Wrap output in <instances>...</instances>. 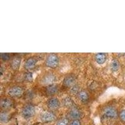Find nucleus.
Instances as JSON below:
<instances>
[{
  "label": "nucleus",
  "instance_id": "obj_1",
  "mask_svg": "<svg viewBox=\"0 0 125 125\" xmlns=\"http://www.w3.org/2000/svg\"><path fill=\"white\" fill-rule=\"evenodd\" d=\"M59 57L54 53L48 55L45 60V65L50 68H55L59 64Z\"/></svg>",
  "mask_w": 125,
  "mask_h": 125
},
{
  "label": "nucleus",
  "instance_id": "obj_2",
  "mask_svg": "<svg viewBox=\"0 0 125 125\" xmlns=\"http://www.w3.org/2000/svg\"><path fill=\"white\" fill-rule=\"evenodd\" d=\"M36 109L35 108L32 104H26L24 106L22 109L21 115L24 119H28L32 118L35 115Z\"/></svg>",
  "mask_w": 125,
  "mask_h": 125
},
{
  "label": "nucleus",
  "instance_id": "obj_3",
  "mask_svg": "<svg viewBox=\"0 0 125 125\" xmlns=\"http://www.w3.org/2000/svg\"><path fill=\"white\" fill-rule=\"evenodd\" d=\"M56 118V116L55 115V114L51 111L44 112L40 117L41 121L43 123H45L52 122V121L55 120Z\"/></svg>",
  "mask_w": 125,
  "mask_h": 125
},
{
  "label": "nucleus",
  "instance_id": "obj_4",
  "mask_svg": "<svg viewBox=\"0 0 125 125\" xmlns=\"http://www.w3.org/2000/svg\"><path fill=\"white\" fill-rule=\"evenodd\" d=\"M103 115L105 117L111 119H115L118 117V113L114 107L107 106L103 109Z\"/></svg>",
  "mask_w": 125,
  "mask_h": 125
},
{
  "label": "nucleus",
  "instance_id": "obj_5",
  "mask_svg": "<svg viewBox=\"0 0 125 125\" xmlns=\"http://www.w3.org/2000/svg\"><path fill=\"white\" fill-rule=\"evenodd\" d=\"M23 90L21 87L18 86H14L10 88L8 91V94L11 97L14 98H18L20 97L23 94Z\"/></svg>",
  "mask_w": 125,
  "mask_h": 125
},
{
  "label": "nucleus",
  "instance_id": "obj_6",
  "mask_svg": "<svg viewBox=\"0 0 125 125\" xmlns=\"http://www.w3.org/2000/svg\"><path fill=\"white\" fill-rule=\"evenodd\" d=\"M60 106V102L57 98H51L47 101V106L51 110H56Z\"/></svg>",
  "mask_w": 125,
  "mask_h": 125
},
{
  "label": "nucleus",
  "instance_id": "obj_7",
  "mask_svg": "<svg viewBox=\"0 0 125 125\" xmlns=\"http://www.w3.org/2000/svg\"><path fill=\"white\" fill-rule=\"evenodd\" d=\"M56 81V76L52 73L46 74L41 79V83L44 84L51 85Z\"/></svg>",
  "mask_w": 125,
  "mask_h": 125
},
{
  "label": "nucleus",
  "instance_id": "obj_8",
  "mask_svg": "<svg viewBox=\"0 0 125 125\" xmlns=\"http://www.w3.org/2000/svg\"><path fill=\"white\" fill-rule=\"evenodd\" d=\"M69 116L73 120L79 119L81 117V112L77 108H72L70 109Z\"/></svg>",
  "mask_w": 125,
  "mask_h": 125
},
{
  "label": "nucleus",
  "instance_id": "obj_9",
  "mask_svg": "<svg viewBox=\"0 0 125 125\" xmlns=\"http://www.w3.org/2000/svg\"><path fill=\"white\" fill-rule=\"evenodd\" d=\"M36 62H37L36 59L34 58H29L26 60L24 62V68L26 70H31L35 66Z\"/></svg>",
  "mask_w": 125,
  "mask_h": 125
},
{
  "label": "nucleus",
  "instance_id": "obj_10",
  "mask_svg": "<svg viewBox=\"0 0 125 125\" xmlns=\"http://www.w3.org/2000/svg\"><path fill=\"white\" fill-rule=\"evenodd\" d=\"M95 61L99 64H103L106 61L107 54L104 53H99L95 54Z\"/></svg>",
  "mask_w": 125,
  "mask_h": 125
},
{
  "label": "nucleus",
  "instance_id": "obj_11",
  "mask_svg": "<svg viewBox=\"0 0 125 125\" xmlns=\"http://www.w3.org/2000/svg\"><path fill=\"white\" fill-rule=\"evenodd\" d=\"M75 82V77L73 75H68L63 80V84L67 87H71Z\"/></svg>",
  "mask_w": 125,
  "mask_h": 125
},
{
  "label": "nucleus",
  "instance_id": "obj_12",
  "mask_svg": "<svg viewBox=\"0 0 125 125\" xmlns=\"http://www.w3.org/2000/svg\"><path fill=\"white\" fill-rule=\"evenodd\" d=\"M12 104H13V103H12L11 100H10V99H8V98H4L1 101L0 103V105L3 109H8V108H10L11 107Z\"/></svg>",
  "mask_w": 125,
  "mask_h": 125
},
{
  "label": "nucleus",
  "instance_id": "obj_13",
  "mask_svg": "<svg viewBox=\"0 0 125 125\" xmlns=\"http://www.w3.org/2000/svg\"><path fill=\"white\" fill-rule=\"evenodd\" d=\"M46 93L49 95H53L58 91V87L56 84H51L46 88Z\"/></svg>",
  "mask_w": 125,
  "mask_h": 125
},
{
  "label": "nucleus",
  "instance_id": "obj_14",
  "mask_svg": "<svg viewBox=\"0 0 125 125\" xmlns=\"http://www.w3.org/2000/svg\"><path fill=\"white\" fill-rule=\"evenodd\" d=\"M78 98L81 101L86 102V101H88V98H89V95H88V93L86 91L82 90V91L78 92Z\"/></svg>",
  "mask_w": 125,
  "mask_h": 125
},
{
  "label": "nucleus",
  "instance_id": "obj_15",
  "mask_svg": "<svg viewBox=\"0 0 125 125\" xmlns=\"http://www.w3.org/2000/svg\"><path fill=\"white\" fill-rule=\"evenodd\" d=\"M10 120V115L6 111H3L0 114V121L3 123H8Z\"/></svg>",
  "mask_w": 125,
  "mask_h": 125
},
{
  "label": "nucleus",
  "instance_id": "obj_16",
  "mask_svg": "<svg viewBox=\"0 0 125 125\" xmlns=\"http://www.w3.org/2000/svg\"><path fill=\"white\" fill-rule=\"evenodd\" d=\"M20 64H21V59L14 58L11 63V66L13 70H16L19 68Z\"/></svg>",
  "mask_w": 125,
  "mask_h": 125
},
{
  "label": "nucleus",
  "instance_id": "obj_17",
  "mask_svg": "<svg viewBox=\"0 0 125 125\" xmlns=\"http://www.w3.org/2000/svg\"><path fill=\"white\" fill-rule=\"evenodd\" d=\"M119 66H120V64H119V62L118 60H117L116 59H114L111 61V70L113 71H117L119 68Z\"/></svg>",
  "mask_w": 125,
  "mask_h": 125
},
{
  "label": "nucleus",
  "instance_id": "obj_18",
  "mask_svg": "<svg viewBox=\"0 0 125 125\" xmlns=\"http://www.w3.org/2000/svg\"><path fill=\"white\" fill-rule=\"evenodd\" d=\"M70 123L69 119L68 118H62V119H60L58 122L56 123V125H70Z\"/></svg>",
  "mask_w": 125,
  "mask_h": 125
},
{
  "label": "nucleus",
  "instance_id": "obj_19",
  "mask_svg": "<svg viewBox=\"0 0 125 125\" xmlns=\"http://www.w3.org/2000/svg\"><path fill=\"white\" fill-rule=\"evenodd\" d=\"M63 103H64V105L68 107H71V106L73 105V101L71 100V98L67 97L64 100V101H63Z\"/></svg>",
  "mask_w": 125,
  "mask_h": 125
},
{
  "label": "nucleus",
  "instance_id": "obj_20",
  "mask_svg": "<svg viewBox=\"0 0 125 125\" xmlns=\"http://www.w3.org/2000/svg\"><path fill=\"white\" fill-rule=\"evenodd\" d=\"M33 78V73H32L31 72H28L25 74V80H26V81H32Z\"/></svg>",
  "mask_w": 125,
  "mask_h": 125
},
{
  "label": "nucleus",
  "instance_id": "obj_21",
  "mask_svg": "<svg viewBox=\"0 0 125 125\" xmlns=\"http://www.w3.org/2000/svg\"><path fill=\"white\" fill-rule=\"evenodd\" d=\"M1 58L3 61H7L10 59V56L8 53H1Z\"/></svg>",
  "mask_w": 125,
  "mask_h": 125
},
{
  "label": "nucleus",
  "instance_id": "obj_22",
  "mask_svg": "<svg viewBox=\"0 0 125 125\" xmlns=\"http://www.w3.org/2000/svg\"><path fill=\"white\" fill-rule=\"evenodd\" d=\"M119 118L121 121L125 122V109H123L121 112L119 113Z\"/></svg>",
  "mask_w": 125,
  "mask_h": 125
},
{
  "label": "nucleus",
  "instance_id": "obj_23",
  "mask_svg": "<svg viewBox=\"0 0 125 125\" xmlns=\"http://www.w3.org/2000/svg\"><path fill=\"white\" fill-rule=\"evenodd\" d=\"M70 125H81V123L80 119H74L70 123Z\"/></svg>",
  "mask_w": 125,
  "mask_h": 125
},
{
  "label": "nucleus",
  "instance_id": "obj_24",
  "mask_svg": "<svg viewBox=\"0 0 125 125\" xmlns=\"http://www.w3.org/2000/svg\"><path fill=\"white\" fill-rule=\"evenodd\" d=\"M78 91V86L74 85L71 88V91L73 93H77Z\"/></svg>",
  "mask_w": 125,
  "mask_h": 125
},
{
  "label": "nucleus",
  "instance_id": "obj_25",
  "mask_svg": "<svg viewBox=\"0 0 125 125\" xmlns=\"http://www.w3.org/2000/svg\"></svg>",
  "mask_w": 125,
  "mask_h": 125
}]
</instances>
